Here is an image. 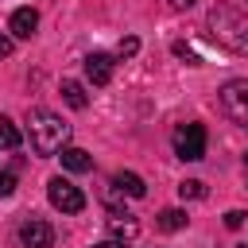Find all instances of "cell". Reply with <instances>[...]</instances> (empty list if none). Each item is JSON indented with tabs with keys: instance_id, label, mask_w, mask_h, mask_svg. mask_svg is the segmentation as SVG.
Here are the masks:
<instances>
[{
	"instance_id": "6da1fadb",
	"label": "cell",
	"mask_w": 248,
	"mask_h": 248,
	"mask_svg": "<svg viewBox=\"0 0 248 248\" xmlns=\"http://www.w3.org/2000/svg\"><path fill=\"white\" fill-rule=\"evenodd\" d=\"M209 39L232 54H248V16H240L229 4L209 8Z\"/></svg>"
},
{
	"instance_id": "7a4b0ae2",
	"label": "cell",
	"mask_w": 248,
	"mask_h": 248,
	"mask_svg": "<svg viewBox=\"0 0 248 248\" xmlns=\"http://www.w3.org/2000/svg\"><path fill=\"white\" fill-rule=\"evenodd\" d=\"M27 132H31V147H35L39 155H54V151H62L66 140H70V124H66L62 116L46 112V108H35V112H31Z\"/></svg>"
},
{
	"instance_id": "3957f363",
	"label": "cell",
	"mask_w": 248,
	"mask_h": 248,
	"mask_svg": "<svg viewBox=\"0 0 248 248\" xmlns=\"http://www.w3.org/2000/svg\"><path fill=\"white\" fill-rule=\"evenodd\" d=\"M221 112H225L232 124L248 128V81H244V78H232V81L221 85Z\"/></svg>"
},
{
	"instance_id": "277c9868",
	"label": "cell",
	"mask_w": 248,
	"mask_h": 248,
	"mask_svg": "<svg viewBox=\"0 0 248 248\" xmlns=\"http://www.w3.org/2000/svg\"><path fill=\"white\" fill-rule=\"evenodd\" d=\"M46 198H50V205L62 209V213H81V209H85V194H81L70 178H62V174H54V178L46 182Z\"/></svg>"
},
{
	"instance_id": "5b68a950",
	"label": "cell",
	"mask_w": 248,
	"mask_h": 248,
	"mask_svg": "<svg viewBox=\"0 0 248 248\" xmlns=\"http://www.w3.org/2000/svg\"><path fill=\"white\" fill-rule=\"evenodd\" d=\"M174 155L186 159V163L205 159V128H202V124H182V128L174 132Z\"/></svg>"
},
{
	"instance_id": "8992f818",
	"label": "cell",
	"mask_w": 248,
	"mask_h": 248,
	"mask_svg": "<svg viewBox=\"0 0 248 248\" xmlns=\"http://www.w3.org/2000/svg\"><path fill=\"white\" fill-rule=\"evenodd\" d=\"M19 240H23V248H50L54 244V229L43 217H27L19 225Z\"/></svg>"
},
{
	"instance_id": "52a82bcc",
	"label": "cell",
	"mask_w": 248,
	"mask_h": 248,
	"mask_svg": "<svg viewBox=\"0 0 248 248\" xmlns=\"http://www.w3.org/2000/svg\"><path fill=\"white\" fill-rule=\"evenodd\" d=\"M8 27H12V35H16V39H31V35H35V27H39V12H35V8H16Z\"/></svg>"
},
{
	"instance_id": "ba28073f",
	"label": "cell",
	"mask_w": 248,
	"mask_h": 248,
	"mask_svg": "<svg viewBox=\"0 0 248 248\" xmlns=\"http://www.w3.org/2000/svg\"><path fill=\"white\" fill-rule=\"evenodd\" d=\"M85 78L93 81V85H108V78H112V58L108 54H89L85 58Z\"/></svg>"
},
{
	"instance_id": "9c48e42d",
	"label": "cell",
	"mask_w": 248,
	"mask_h": 248,
	"mask_svg": "<svg viewBox=\"0 0 248 248\" xmlns=\"http://www.w3.org/2000/svg\"><path fill=\"white\" fill-rule=\"evenodd\" d=\"M108 229H112V236H116V240H136L140 221H136L132 213H124V209H112V213H108Z\"/></svg>"
},
{
	"instance_id": "30bf717a",
	"label": "cell",
	"mask_w": 248,
	"mask_h": 248,
	"mask_svg": "<svg viewBox=\"0 0 248 248\" xmlns=\"http://www.w3.org/2000/svg\"><path fill=\"white\" fill-rule=\"evenodd\" d=\"M62 167L66 170H74V174H81V170H93V155L89 151H81V147H62Z\"/></svg>"
},
{
	"instance_id": "8fae6325",
	"label": "cell",
	"mask_w": 248,
	"mask_h": 248,
	"mask_svg": "<svg viewBox=\"0 0 248 248\" xmlns=\"http://www.w3.org/2000/svg\"><path fill=\"white\" fill-rule=\"evenodd\" d=\"M112 186H116L120 194H128V198H143V194H147L143 178H140V174H132V170H120V174H112Z\"/></svg>"
},
{
	"instance_id": "7c38bea8",
	"label": "cell",
	"mask_w": 248,
	"mask_h": 248,
	"mask_svg": "<svg viewBox=\"0 0 248 248\" xmlns=\"http://www.w3.org/2000/svg\"><path fill=\"white\" fill-rule=\"evenodd\" d=\"M62 97H66V105L70 108H85L89 105V97H85V89H81V81H62Z\"/></svg>"
},
{
	"instance_id": "4fadbf2b",
	"label": "cell",
	"mask_w": 248,
	"mask_h": 248,
	"mask_svg": "<svg viewBox=\"0 0 248 248\" xmlns=\"http://www.w3.org/2000/svg\"><path fill=\"white\" fill-rule=\"evenodd\" d=\"M186 221H190V217H186L182 209H163V213H159V229H163V232H178V229H186Z\"/></svg>"
},
{
	"instance_id": "5bb4252c",
	"label": "cell",
	"mask_w": 248,
	"mask_h": 248,
	"mask_svg": "<svg viewBox=\"0 0 248 248\" xmlns=\"http://www.w3.org/2000/svg\"><path fill=\"white\" fill-rule=\"evenodd\" d=\"M0 147H4V151H16V147H19V128H16L8 116H0Z\"/></svg>"
},
{
	"instance_id": "9a60e30c",
	"label": "cell",
	"mask_w": 248,
	"mask_h": 248,
	"mask_svg": "<svg viewBox=\"0 0 248 248\" xmlns=\"http://www.w3.org/2000/svg\"><path fill=\"white\" fill-rule=\"evenodd\" d=\"M178 194H182V202L190 198H205V182H198V178H186V182H178Z\"/></svg>"
},
{
	"instance_id": "2e32d148",
	"label": "cell",
	"mask_w": 248,
	"mask_h": 248,
	"mask_svg": "<svg viewBox=\"0 0 248 248\" xmlns=\"http://www.w3.org/2000/svg\"><path fill=\"white\" fill-rule=\"evenodd\" d=\"M116 50H120V58H132V54L140 50V39H136V35H128V39H120V46H116Z\"/></svg>"
},
{
	"instance_id": "e0dca14e",
	"label": "cell",
	"mask_w": 248,
	"mask_h": 248,
	"mask_svg": "<svg viewBox=\"0 0 248 248\" xmlns=\"http://www.w3.org/2000/svg\"><path fill=\"white\" fill-rule=\"evenodd\" d=\"M16 190V178H12V170H0V198H8Z\"/></svg>"
},
{
	"instance_id": "ac0fdd59",
	"label": "cell",
	"mask_w": 248,
	"mask_h": 248,
	"mask_svg": "<svg viewBox=\"0 0 248 248\" xmlns=\"http://www.w3.org/2000/svg\"><path fill=\"white\" fill-rule=\"evenodd\" d=\"M225 225H229V229H240V225H244V213H240V209H229V213H225Z\"/></svg>"
},
{
	"instance_id": "d6986e66",
	"label": "cell",
	"mask_w": 248,
	"mask_h": 248,
	"mask_svg": "<svg viewBox=\"0 0 248 248\" xmlns=\"http://www.w3.org/2000/svg\"><path fill=\"white\" fill-rule=\"evenodd\" d=\"M8 54H12V39H8V35H0V58H8Z\"/></svg>"
},
{
	"instance_id": "ffe728a7",
	"label": "cell",
	"mask_w": 248,
	"mask_h": 248,
	"mask_svg": "<svg viewBox=\"0 0 248 248\" xmlns=\"http://www.w3.org/2000/svg\"><path fill=\"white\" fill-rule=\"evenodd\" d=\"M93 248H124V240H105V244H93Z\"/></svg>"
},
{
	"instance_id": "44dd1931",
	"label": "cell",
	"mask_w": 248,
	"mask_h": 248,
	"mask_svg": "<svg viewBox=\"0 0 248 248\" xmlns=\"http://www.w3.org/2000/svg\"><path fill=\"white\" fill-rule=\"evenodd\" d=\"M170 4H174V8H190L194 0H170Z\"/></svg>"
},
{
	"instance_id": "7402d4cb",
	"label": "cell",
	"mask_w": 248,
	"mask_h": 248,
	"mask_svg": "<svg viewBox=\"0 0 248 248\" xmlns=\"http://www.w3.org/2000/svg\"><path fill=\"white\" fill-rule=\"evenodd\" d=\"M232 248H248V244H232Z\"/></svg>"
}]
</instances>
